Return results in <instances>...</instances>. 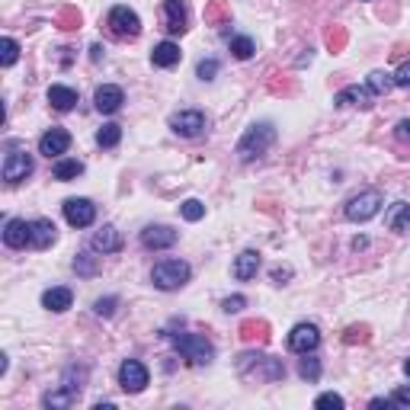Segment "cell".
<instances>
[{"label": "cell", "mask_w": 410, "mask_h": 410, "mask_svg": "<svg viewBox=\"0 0 410 410\" xmlns=\"http://www.w3.org/2000/svg\"><path fill=\"white\" fill-rule=\"evenodd\" d=\"M273 142H276V126H273V122H257V126H250L241 135V142H237V157L241 160L263 157V154L273 148Z\"/></svg>", "instance_id": "1"}, {"label": "cell", "mask_w": 410, "mask_h": 410, "mask_svg": "<svg viewBox=\"0 0 410 410\" xmlns=\"http://www.w3.org/2000/svg\"><path fill=\"white\" fill-rule=\"evenodd\" d=\"M237 372L250 382H279L285 375V366L273 356H241Z\"/></svg>", "instance_id": "2"}, {"label": "cell", "mask_w": 410, "mask_h": 410, "mask_svg": "<svg viewBox=\"0 0 410 410\" xmlns=\"http://www.w3.org/2000/svg\"><path fill=\"white\" fill-rule=\"evenodd\" d=\"M189 276H193V269L183 259H160L157 266L151 269V282L157 285L160 292H173V289L189 282Z\"/></svg>", "instance_id": "3"}, {"label": "cell", "mask_w": 410, "mask_h": 410, "mask_svg": "<svg viewBox=\"0 0 410 410\" xmlns=\"http://www.w3.org/2000/svg\"><path fill=\"white\" fill-rule=\"evenodd\" d=\"M170 343L176 346V352H183L193 366H209V362L215 359V346H212L202 334H173L170 336Z\"/></svg>", "instance_id": "4"}, {"label": "cell", "mask_w": 410, "mask_h": 410, "mask_svg": "<svg viewBox=\"0 0 410 410\" xmlns=\"http://www.w3.org/2000/svg\"><path fill=\"white\" fill-rule=\"evenodd\" d=\"M378 209H382V193L378 189H362L359 196H352L346 202V218L350 221H368V218H375Z\"/></svg>", "instance_id": "5"}, {"label": "cell", "mask_w": 410, "mask_h": 410, "mask_svg": "<svg viewBox=\"0 0 410 410\" xmlns=\"http://www.w3.org/2000/svg\"><path fill=\"white\" fill-rule=\"evenodd\" d=\"M29 173H33V154L13 144L7 151V157H3V180L13 186V183H23Z\"/></svg>", "instance_id": "6"}, {"label": "cell", "mask_w": 410, "mask_h": 410, "mask_svg": "<svg viewBox=\"0 0 410 410\" xmlns=\"http://www.w3.org/2000/svg\"><path fill=\"white\" fill-rule=\"evenodd\" d=\"M109 29H112L119 39H135V35L142 33V19L128 7H112L109 10Z\"/></svg>", "instance_id": "7"}, {"label": "cell", "mask_w": 410, "mask_h": 410, "mask_svg": "<svg viewBox=\"0 0 410 410\" xmlns=\"http://www.w3.org/2000/svg\"><path fill=\"white\" fill-rule=\"evenodd\" d=\"M170 128L180 138H199L205 132V116H202L199 109H180L176 116H170Z\"/></svg>", "instance_id": "8"}, {"label": "cell", "mask_w": 410, "mask_h": 410, "mask_svg": "<svg viewBox=\"0 0 410 410\" xmlns=\"http://www.w3.org/2000/svg\"><path fill=\"white\" fill-rule=\"evenodd\" d=\"M119 385L128 394H142L144 388H148V368L138 359H126L119 366Z\"/></svg>", "instance_id": "9"}, {"label": "cell", "mask_w": 410, "mask_h": 410, "mask_svg": "<svg viewBox=\"0 0 410 410\" xmlns=\"http://www.w3.org/2000/svg\"><path fill=\"white\" fill-rule=\"evenodd\" d=\"M318 346H321V330L314 324H295L292 327V334H289V350L308 356V352H314Z\"/></svg>", "instance_id": "10"}, {"label": "cell", "mask_w": 410, "mask_h": 410, "mask_svg": "<svg viewBox=\"0 0 410 410\" xmlns=\"http://www.w3.org/2000/svg\"><path fill=\"white\" fill-rule=\"evenodd\" d=\"M65 218H67V225H74V228H90L96 221V205L90 199H67Z\"/></svg>", "instance_id": "11"}, {"label": "cell", "mask_w": 410, "mask_h": 410, "mask_svg": "<svg viewBox=\"0 0 410 410\" xmlns=\"http://www.w3.org/2000/svg\"><path fill=\"white\" fill-rule=\"evenodd\" d=\"M67 148H71V135L65 128H49L39 138V154H45V157H61Z\"/></svg>", "instance_id": "12"}, {"label": "cell", "mask_w": 410, "mask_h": 410, "mask_svg": "<svg viewBox=\"0 0 410 410\" xmlns=\"http://www.w3.org/2000/svg\"><path fill=\"white\" fill-rule=\"evenodd\" d=\"M142 244L148 247V250H167V247H173L176 244V231L167 225H151L142 231Z\"/></svg>", "instance_id": "13"}, {"label": "cell", "mask_w": 410, "mask_h": 410, "mask_svg": "<svg viewBox=\"0 0 410 410\" xmlns=\"http://www.w3.org/2000/svg\"><path fill=\"white\" fill-rule=\"evenodd\" d=\"M3 244L19 250L26 244H33V221H19V218H10L7 228H3Z\"/></svg>", "instance_id": "14"}, {"label": "cell", "mask_w": 410, "mask_h": 410, "mask_svg": "<svg viewBox=\"0 0 410 410\" xmlns=\"http://www.w3.org/2000/svg\"><path fill=\"white\" fill-rule=\"evenodd\" d=\"M164 26L170 35L186 33V3L183 0H164Z\"/></svg>", "instance_id": "15"}, {"label": "cell", "mask_w": 410, "mask_h": 410, "mask_svg": "<svg viewBox=\"0 0 410 410\" xmlns=\"http://www.w3.org/2000/svg\"><path fill=\"white\" fill-rule=\"evenodd\" d=\"M93 103H96V109L100 112H119L122 109V103H126V93H122V87L116 84H103L100 90H96V96H93Z\"/></svg>", "instance_id": "16"}, {"label": "cell", "mask_w": 410, "mask_h": 410, "mask_svg": "<svg viewBox=\"0 0 410 410\" xmlns=\"http://www.w3.org/2000/svg\"><path fill=\"white\" fill-rule=\"evenodd\" d=\"M90 247L96 253H116V250H122V234L112 225H103L100 231H93Z\"/></svg>", "instance_id": "17"}, {"label": "cell", "mask_w": 410, "mask_h": 410, "mask_svg": "<svg viewBox=\"0 0 410 410\" xmlns=\"http://www.w3.org/2000/svg\"><path fill=\"white\" fill-rule=\"evenodd\" d=\"M336 106H359V109H368L372 106V90L368 87H359V84H352V87H343V90L334 96Z\"/></svg>", "instance_id": "18"}, {"label": "cell", "mask_w": 410, "mask_h": 410, "mask_svg": "<svg viewBox=\"0 0 410 410\" xmlns=\"http://www.w3.org/2000/svg\"><path fill=\"white\" fill-rule=\"evenodd\" d=\"M71 305H74V292H71V289H65V285H55V289H49V292L42 295V308L55 311V314L67 311Z\"/></svg>", "instance_id": "19"}, {"label": "cell", "mask_w": 410, "mask_h": 410, "mask_svg": "<svg viewBox=\"0 0 410 410\" xmlns=\"http://www.w3.org/2000/svg\"><path fill=\"white\" fill-rule=\"evenodd\" d=\"M55 237H58V228L51 225L49 218H35L33 221V247H51L55 244Z\"/></svg>", "instance_id": "20"}, {"label": "cell", "mask_w": 410, "mask_h": 410, "mask_svg": "<svg viewBox=\"0 0 410 410\" xmlns=\"http://www.w3.org/2000/svg\"><path fill=\"white\" fill-rule=\"evenodd\" d=\"M49 103H51V109L67 112V109H74V103H77V90H71V87H61V84H51L49 87Z\"/></svg>", "instance_id": "21"}, {"label": "cell", "mask_w": 410, "mask_h": 410, "mask_svg": "<svg viewBox=\"0 0 410 410\" xmlns=\"http://www.w3.org/2000/svg\"><path fill=\"white\" fill-rule=\"evenodd\" d=\"M257 269H259V253L257 250H244L241 257L234 259V279H241V282L257 276Z\"/></svg>", "instance_id": "22"}, {"label": "cell", "mask_w": 410, "mask_h": 410, "mask_svg": "<svg viewBox=\"0 0 410 410\" xmlns=\"http://www.w3.org/2000/svg\"><path fill=\"white\" fill-rule=\"evenodd\" d=\"M151 61H154L157 67H173V65H180V45H176V42H160V45H154Z\"/></svg>", "instance_id": "23"}, {"label": "cell", "mask_w": 410, "mask_h": 410, "mask_svg": "<svg viewBox=\"0 0 410 410\" xmlns=\"http://www.w3.org/2000/svg\"><path fill=\"white\" fill-rule=\"evenodd\" d=\"M385 225L391 228V231H407L410 228V205L407 202H394L385 215Z\"/></svg>", "instance_id": "24"}, {"label": "cell", "mask_w": 410, "mask_h": 410, "mask_svg": "<svg viewBox=\"0 0 410 410\" xmlns=\"http://www.w3.org/2000/svg\"><path fill=\"white\" fill-rule=\"evenodd\" d=\"M51 173H55V180H77V176L84 173V164H80V160H74V157H61V160H55V170H51Z\"/></svg>", "instance_id": "25"}, {"label": "cell", "mask_w": 410, "mask_h": 410, "mask_svg": "<svg viewBox=\"0 0 410 410\" xmlns=\"http://www.w3.org/2000/svg\"><path fill=\"white\" fill-rule=\"evenodd\" d=\"M368 90L372 93H378V96H385L388 90H391L394 87V74H385V71H372V74H368Z\"/></svg>", "instance_id": "26"}, {"label": "cell", "mask_w": 410, "mask_h": 410, "mask_svg": "<svg viewBox=\"0 0 410 410\" xmlns=\"http://www.w3.org/2000/svg\"><path fill=\"white\" fill-rule=\"evenodd\" d=\"M119 142H122V126H116V122H109V126H103L96 132V144L100 148H116Z\"/></svg>", "instance_id": "27"}, {"label": "cell", "mask_w": 410, "mask_h": 410, "mask_svg": "<svg viewBox=\"0 0 410 410\" xmlns=\"http://www.w3.org/2000/svg\"><path fill=\"white\" fill-rule=\"evenodd\" d=\"M253 51H257V45H253L250 35H237V39H231V55H234L237 61L253 58Z\"/></svg>", "instance_id": "28"}, {"label": "cell", "mask_w": 410, "mask_h": 410, "mask_svg": "<svg viewBox=\"0 0 410 410\" xmlns=\"http://www.w3.org/2000/svg\"><path fill=\"white\" fill-rule=\"evenodd\" d=\"M77 401V394L74 391H67V388H58V391H49L42 398L45 407H67V404H74Z\"/></svg>", "instance_id": "29"}, {"label": "cell", "mask_w": 410, "mask_h": 410, "mask_svg": "<svg viewBox=\"0 0 410 410\" xmlns=\"http://www.w3.org/2000/svg\"><path fill=\"white\" fill-rule=\"evenodd\" d=\"M17 58H19V42L7 35V39L0 42V65L10 67V65H17Z\"/></svg>", "instance_id": "30"}, {"label": "cell", "mask_w": 410, "mask_h": 410, "mask_svg": "<svg viewBox=\"0 0 410 410\" xmlns=\"http://www.w3.org/2000/svg\"><path fill=\"white\" fill-rule=\"evenodd\" d=\"M180 212H183L186 221H199V218L205 215V205H202L199 199H186L183 205H180Z\"/></svg>", "instance_id": "31"}, {"label": "cell", "mask_w": 410, "mask_h": 410, "mask_svg": "<svg viewBox=\"0 0 410 410\" xmlns=\"http://www.w3.org/2000/svg\"><path fill=\"white\" fill-rule=\"evenodd\" d=\"M74 269L80 273V276H93V273H96V259H93L90 253H77Z\"/></svg>", "instance_id": "32"}, {"label": "cell", "mask_w": 410, "mask_h": 410, "mask_svg": "<svg viewBox=\"0 0 410 410\" xmlns=\"http://www.w3.org/2000/svg\"><path fill=\"white\" fill-rule=\"evenodd\" d=\"M116 305H119V298H112V295H109V298H96L93 311H96L100 318H112V314H116Z\"/></svg>", "instance_id": "33"}, {"label": "cell", "mask_w": 410, "mask_h": 410, "mask_svg": "<svg viewBox=\"0 0 410 410\" xmlns=\"http://www.w3.org/2000/svg\"><path fill=\"white\" fill-rule=\"evenodd\" d=\"M298 375L308 378V382H318V375H321V362H318V359H302V366H298Z\"/></svg>", "instance_id": "34"}, {"label": "cell", "mask_w": 410, "mask_h": 410, "mask_svg": "<svg viewBox=\"0 0 410 410\" xmlns=\"http://www.w3.org/2000/svg\"><path fill=\"white\" fill-rule=\"evenodd\" d=\"M241 334L247 336V340H253V336H257V340H266V324H257V321H247V324L241 327Z\"/></svg>", "instance_id": "35"}, {"label": "cell", "mask_w": 410, "mask_h": 410, "mask_svg": "<svg viewBox=\"0 0 410 410\" xmlns=\"http://www.w3.org/2000/svg\"><path fill=\"white\" fill-rule=\"evenodd\" d=\"M314 407H321V410H327V407L340 410V407H343V398H340V394H334V391H327V394H321L318 401H314Z\"/></svg>", "instance_id": "36"}, {"label": "cell", "mask_w": 410, "mask_h": 410, "mask_svg": "<svg viewBox=\"0 0 410 410\" xmlns=\"http://www.w3.org/2000/svg\"><path fill=\"white\" fill-rule=\"evenodd\" d=\"M215 74H218V61L215 58L199 61V77L202 80H215Z\"/></svg>", "instance_id": "37"}, {"label": "cell", "mask_w": 410, "mask_h": 410, "mask_svg": "<svg viewBox=\"0 0 410 410\" xmlns=\"http://www.w3.org/2000/svg\"><path fill=\"white\" fill-rule=\"evenodd\" d=\"M244 305H247V298H244V295H231V298H225V302H221V311H228V314H237V311H244Z\"/></svg>", "instance_id": "38"}, {"label": "cell", "mask_w": 410, "mask_h": 410, "mask_svg": "<svg viewBox=\"0 0 410 410\" xmlns=\"http://www.w3.org/2000/svg\"><path fill=\"white\" fill-rule=\"evenodd\" d=\"M391 404H398V407H407V410H410V388H398V391L391 394Z\"/></svg>", "instance_id": "39"}, {"label": "cell", "mask_w": 410, "mask_h": 410, "mask_svg": "<svg viewBox=\"0 0 410 410\" xmlns=\"http://www.w3.org/2000/svg\"><path fill=\"white\" fill-rule=\"evenodd\" d=\"M394 87H410V61L398 67V74H394Z\"/></svg>", "instance_id": "40"}, {"label": "cell", "mask_w": 410, "mask_h": 410, "mask_svg": "<svg viewBox=\"0 0 410 410\" xmlns=\"http://www.w3.org/2000/svg\"><path fill=\"white\" fill-rule=\"evenodd\" d=\"M394 135H398L401 142L410 144V119H401V122H398V128H394Z\"/></svg>", "instance_id": "41"}, {"label": "cell", "mask_w": 410, "mask_h": 410, "mask_svg": "<svg viewBox=\"0 0 410 410\" xmlns=\"http://www.w3.org/2000/svg\"><path fill=\"white\" fill-rule=\"evenodd\" d=\"M292 276V269H273V279H276V282H282V279H289Z\"/></svg>", "instance_id": "42"}, {"label": "cell", "mask_w": 410, "mask_h": 410, "mask_svg": "<svg viewBox=\"0 0 410 410\" xmlns=\"http://www.w3.org/2000/svg\"><path fill=\"white\" fill-rule=\"evenodd\" d=\"M388 404H391V401H388V398H375V401H372V404H368V407H388Z\"/></svg>", "instance_id": "43"}, {"label": "cell", "mask_w": 410, "mask_h": 410, "mask_svg": "<svg viewBox=\"0 0 410 410\" xmlns=\"http://www.w3.org/2000/svg\"><path fill=\"white\" fill-rule=\"evenodd\" d=\"M90 58H93V61H100V58H103V49H100V45H93V49H90Z\"/></svg>", "instance_id": "44"}, {"label": "cell", "mask_w": 410, "mask_h": 410, "mask_svg": "<svg viewBox=\"0 0 410 410\" xmlns=\"http://www.w3.org/2000/svg\"><path fill=\"white\" fill-rule=\"evenodd\" d=\"M404 372H407V375H410V359H407V362H404Z\"/></svg>", "instance_id": "45"}]
</instances>
